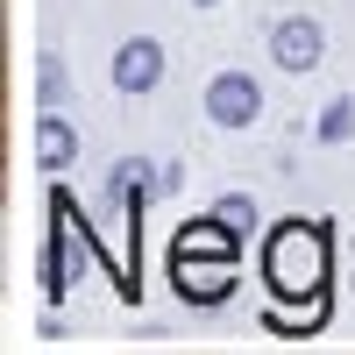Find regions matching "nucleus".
I'll use <instances>...</instances> for the list:
<instances>
[{
    "mask_svg": "<svg viewBox=\"0 0 355 355\" xmlns=\"http://www.w3.org/2000/svg\"><path fill=\"white\" fill-rule=\"evenodd\" d=\"M355 135V100H327L320 107V142H348Z\"/></svg>",
    "mask_w": 355,
    "mask_h": 355,
    "instance_id": "6e6552de",
    "label": "nucleus"
},
{
    "mask_svg": "<svg viewBox=\"0 0 355 355\" xmlns=\"http://www.w3.org/2000/svg\"><path fill=\"white\" fill-rule=\"evenodd\" d=\"M36 93H43V107L64 100V64H57V57H43V64H36Z\"/></svg>",
    "mask_w": 355,
    "mask_h": 355,
    "instance_id": "9d476101",
    "label": "nucleus"
},
{
    "mask_svg": "<svg viewBox=\"0 0 355 355\" xmlns=\"http://www.w3.org/2000/svg\"><path fill=\"white\" fill-rule=\"evenodd\" d=\"M263 114V85L249 71H220L214 85H206V121L214 128H249Z\"/></svg>",
    "mask_w": 355,
    "mask_h": 355,
    "instance_id": "7ed1b4c3",
    "label": "nucleus"
},
{
    "mask_svg": "<svg viewBox=\"0 0 355 355\" xmlns=\"http://www.w3.org/2000/svg\"><path fill=\"white\" fill-rule=\"evenodd\" d=\"M270 57H277L284 71H313L320 57H327V28H320L313 15H291V21L270 28Z\"/></svg>",
    "mask_w": 355,
    "mask_h": 355,
    "instance_id": "39448f33",
    "label": "nucleus"
},
{
    "mask_svg": "<svg viewBox=\"0 0 355 355\" xmlns=\"http://www.w3.org/2000/svg\"><path fill=\"white\" fill-rule=\"evenodd\" d=\"M199 8H214V0H199Z\"/></svg>",
    "mask_w": 355,
    "mask_h": 355,
    "instance_id": "9b49d317",
    "label": "nucleus"
},
{
    "mask_svg": "<svg viewBox=\"0 0 355 355\" xmlns=\"http://www.w3.org/2000/svg\"><path fill=\"white\" fill-rule=\"evenodd\" d=\"M270 334H313V327H327V291H313V299H291V306H277L270 320H263Z\"/></svg>",
    "mask_w": 355,
    "mask_h": 355,
    "instance_id": "0eeeda50",
    "label": "nucleus"
},
{
    "mask_svg": "<svg viewBox=\"0 0 355 355\" xmlns=\"http://www.w3.org/2000/svg\"><path fill=\"white\" fill-rule=\"evenodd\" d=\"M157 78H164V43L157 36H128L121 50H114V93H157Z\"/></svg>",
    "mask_w": 355,
    "mask_h": 355,
    "instance_id": "20e7f679",
    "label": "nucleus"
},
{
    "mask_svg": "<svg viewBox=\"0 0 355 355\" xmlns=\"http://www.w3.org/2000/svg\"><path fill=\"white\" fill-rule=\"evenodd\" d=\"M214 214H220V227H234V234H249V227H256V199H242V192H227V199L214 206Z\"/></svg>",
    "mask_w": 355,
    "mask_h": 355,
    "instance_id": "1a4fd4ad",
    "label": "nucleus"
},
{
    "mask_svg": "<svg viewBox=\"0 0 355 355\" xmlns=\"http://www.w3.org/2000/svg\"><path fill=\"white\" fill-rule=\"evenodd\" d=\"M71 157H78V128L57 107H43L36 114V171H71Z\"/></svg>",
    "mask_w": 355,
    "mask_h": 355,
    "instance_id": "423d86ee",
    "label": "nucleus"
},
{
    "mask_svg": "<svg viewBox=\"0 0 355 355\" xmlns=\"http://www.w3.org/2000/svg\"><path fill=\"white\" fill-rule=\"evenodd\" d=\"M171 277H178V299H185V306H220L227 299V291L234 284H242V277H234V256H171Z\"/></svg>",
    "mask_w": 355,
    "mask_h": 355,
    "instance_id": "f03ea898",
    "label": "nucleus"
},
{
    "mask_svg": "<svg viewBox=\"0 0 355 355\" xmlns=\"http://www.w3.org/2000/svg\"><path fill=\"white\" fill-rule=\"evenodd\" d=\"M263 284L277 299L327 291V220H277L270 242H263Z\"/></svg>",
    "mask_w": 355,
    "mask_h": 355,
    "instance_id": "f257e3e1",
    "label": "nucleus"
}]
</instances>
